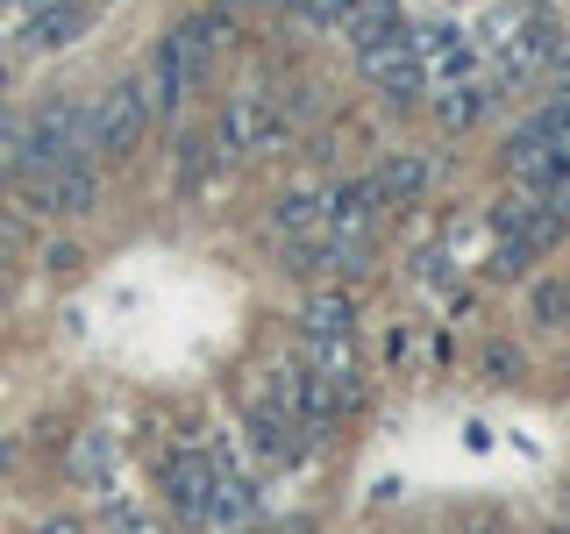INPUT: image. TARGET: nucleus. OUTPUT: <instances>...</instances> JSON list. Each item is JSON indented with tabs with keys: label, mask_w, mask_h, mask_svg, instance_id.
Here are the masks:
<instances>
[{
	"label": "nucleus",
	"mask_w": 570,
	"mask_h": 534,
	"mask_svg": "<svg viewBox=\"0 0 570 534\" xmlns=\"http://www.w3.org/2000/svg\"><path fill=\"white\" fill-rule=\"evenodd\" d=\"M157 492H165L178 527H214V492H222V463H214L207 442H178V449L157 456Z\"/></svg>",
	"instance_id": "nucleus-1"
},
{
	"label": "nucleus",
	"mask_w": 570,
	"mask_h": 534,
	"mask_svg": "<svg viewBox=\"0 0 570 534\" xmlns=\"http://www.w3.org/2000/svg\"><path fill=\"white\" fill-rule=\"evenodd\" d=\"M285 142V100L272 86H243V93H228L222 121H214V157L222 165H243V157H264Z\"/></svg>",
	"instance_id": "nucleus-2"
},
{
	"label": "nucleus",
	"mask_w": 570,
	"mask_h": 534,
	"mask_svg": "<svg viewBox=\"0 0 570 534\" xmlns=\"http://www.w3.org/2000/svg\"><path fill=\"white\" fill-rule=\"evenodd\" d=\"M142 136H150V93H142V79L107 86V93L86 107V150H94L100 165H129Z\"/></svg>",
	"instance_id": "nucleus-3"
},
{
	"label": "nucleus",
	"mask_w": 570,
	"mask_h": 534,
	"mask_svg": "<svg viewBox=\"0 0 570 534\" xmlns=\"http://www.w3.org/2000/svg\"><path fill=\"white\" fill-rule=\"evenodd\" d=\"M14 186H22V207L43 214V221H71V214H94V207H100V171H94V157H65V165L29 171V178H14Z\"/></svg>",
	"instance_id": "nucleus-4"
},
{
	"label": "nucleus",
	"mask_w": 570,
	"mask_h": 534,
	"mask_svg": "<svg viewBox=\"0 0 570 534\" xmlns=\"http://www.w3.org/2000/svg\"><path fill=\"white\" fill-rule=\"evenodd\" d=\"M350 293L343 285H314L307 299H299V343L321 370H350Z\"/></svg>",
	"instance_id": "nucleus-5"
},
{
	"label": "nucleus",
	"mask_w": 570,
	"mask_h": 534,
	"mask_svg": "<svg viewBox=\"0 0 570 534\" xmlns=\"http://www.w3.org/2000/svg\"><path fill=\"white\" fill-rule=\"evenodd\" d=\"M356 65H364V86H379L392 107H414V100L428 93V71H421L414 29L385 36V43H364V50H356Z\"/></svg>",
	"instance_id": "nucleus-6"
},
{
	"label": "nucleus",
	"mask_w": 570,
	"mask_h": 534,
	"mask_svg": "<svg viewBox=\"0 0 570 534\" xmlns=\"http://www.w3.org/2000/svg\"><path fill=\"white\" fill-rule=\"evenodd\" d=\"M142 93H150V121H178V115H186V100L200 93V79H193V65H186V50H178V36H157L150 71H142Z\"/></svg>",
	"instance_id": "nucleus-7"
},
{
	"label": "nucleus",
	"mask_w": 570,
	"mask_h": 534,
	"mask_svg": "<svg viewBox=\"0 0 570 534\" xmlns=\"http://www.w3.org/2000/svg\"><path fill=\"white\" fill-rule=\"evenodd\" d=\"M414 43H421V71H428V93H442V86H471L478 79V65H485V50L471 43V36H456V29H414Z\"/></svg>",
	"instance_id": "nucleus-8"
},
{
	"label": "nucleus",
	"mask_w": 570,
	"mask_h": 534,
	"mask_svg": "<svg viewBox=\"0 0 570 534\" xmlns=\"http://www.w3.org/2000/svg\"><path fill=\"white\" fill-rule=\"evenodd\" d=\"M243 442H249V456H257L264 471H285V463H293L299 449H307V442H299V427L285 421L278 406H264V399L243 414Z\"/></svg>",
	"instance_id": "nucleus-9"
},
{
	"label": "nucleus",
	"mask_w": 570,
	"mask_h": 534,
	"mask_svg": "<svg viewBox=\"0 0 570 534\" xmlns=\"http://www.w3.org/2000/svg\"><path fill=\"white\" fill-rule=\"evenodd\" d=\"M79 29H86L79 0H50V8H29V14H22V50H29V58H58V50L79 43Z\"/></svg>",
	"instance_id": "nucleus-10"
},
{
	"label": "nucleus",
	"mask_w": 570,
	"mask_h": 534,
	"mask_svg": "<svg viewBox=\"0 0 570 534\" xmlns=\"http://www.w3.org/2000/svg\"><path fill=\"white\" fill-rule=\"evenodd\" d=\"M371 186H379L385 207H414V200H428V186H435V157L400 150V157H385V165L371 171Z\"/></svg>",
	"instance_id": "nucleus-11"
},
{
	"label": "nucleus",
	"mask_w": 570,
	"mask_h": 534,
	"mask_svg": "<svg viewBox=\"0 0 570 534\" xmlns=\"http://www.w3.org/2000/svg\"><path fill=\"white\" fill-rule=\"evenodd\" d=\"M428 100H435V121H442V129L463 136V129H478V121H485V107L499 93H492L485 79H471V86H442V93H428Z\"/></svg>",
	"instance_id": "nucleus-12"
},
{
	"label": "nucleus",
	"mask_w": 570,
	"mask_h": 534,
	"mask_svg": "<svg viewBox=\"0 0 570 534\" xmlns=\"http://www.w3.org/2000/svg\"><path fill=\"white\" fill-rule=\"evenodd\" d=\"M379 186L371 178H350V186H328V221L321 228H356V236H371V214H379Z\"/></svg>",
	"instance_id": "nucleus-13"
},
{
	"label": "nucleus",
	"mask_w": 570,
	"mask_h": 534,
	"mask_svg": "<svg viewBox=\"0 0 570 534\" xmlns=\"http://www.w3.org/2000/svg\"><path fill=\"white\" fill-rule=\"evenodd\" d=\"M321 221H328V192H285V200L272 207V236H278V243L314 236Z\"/></svg>",
	"instance_id": "nucleus-14"
},
{
	"label": "nucleus",
	"mask_w": 570,
	"mask_h": 534,
	"mask_svg": "<svg viewBox=\"0 0 570 534\" xmlns=\"http://www.w3.org/2000/svg\"><path fill=\"white\" fill-rule=\"evenodd\" d=\"M528 320H534V328H563V320H570V285L563 278L528 285Z\"/></svg>",
	"instance_id": "nucleus-15"
},
{
	"label": "nucleus",
	"mask_w": 570,
	"mask_h": 534,
	"mask_svg": "<svg viewBox=\"0 0 570 534\" xmlns=\"http://www.w3.org/2000/svg\"><path fill=\"white\" fill-rule=\"evenodd\" d=\"M528 264H534L528 243H507V236L485 243V271H492V278H528Z\"/></svg>",
	"instance_id": "nucleus-16"
},
{
	"label": "nucleus",
	"mask_w": 570,
	"mask_h": 534,
	"mask_svg": "<svg viewBox=\"0 0 570 534\" xmlns=\"http://www.w3.org/2000/svg\"><path fill=\"white\" fill-rule=\"evenodd\" d=\"M406 364H414V328H406V320H392L385 343H379V370H385V378H400Z\"/></svg>",
	"instance_id": "nucleus-17"
},
{
	"label": "nucleus",
	"mask_w": 570,
	"mask_h": 534,
	"mask_svg": "<svg viewBox=\"0 0 570 534\" xmlns=\"http://www.w3.org/2000/svg\"><path fill=\"white\" fill-rule=\"evenodd\" d=\"M414 278L428 285V293H450V285H456V257H450V249H421V257H414Z\"/></svg>",
	"instance_id": "nucleus-18"
},
{
	"label": "nucleus",
	"mask_w": 570,
	"mask_h": 534,
	"mask_svg": "<svg viewBox=\"0 0 570 534\" xmlns=\"http://www.w3.org/2000/svg\"><path fill=\"white\" fill-rule=\"evenodd\" d=\"M200 171H207V142L200 136H178V192L200 186Z\"/></svg>",
	"instance_id": "nucleus-19"
},
{
	"label": "nucleus",
	"mask_w": 570,
	"mask_h": 534,
	"mask_svg": "<svg viewBox=\"0 0 570 534\" xmlns=\"http://www.w3.org/2000/svg\"><path fill=\"white\" fill-rule=\"evenodd\" d=\"M485 370H499V378H513V370H521V349L492 343V349H485Z\"/></svg>",
	"instance_id": "nucleus-20"
},
{
	"label": "nucleus",
	"mask_w": 570,
	"mask_h": 534,
	"mask_svg": "<svg viewBox=\"0 0 570 534\" xmlns=\"http://www.w3.org/2000/svg\"><path fill=\"white\" fill-rule=\"evenodd\" d=\"M36 534H86V527H79V521H65V513H58V521H43Z\"/></svg>",
	"instance_id": "nucleus-21"
},
{
	"label": "nucleus",
	"mask_w": 570,
	"mask_h": 534,
	"mask_svg": "<svg viewBox=\"0 0 570 534\" xmlns=\"http://www.w3.org/2000/svg\"><path fill=\"white\" fill-rule=\"evenodd\" d=\"M0 86H8V50H0Z\"/></svg>",
	"instance_id": "nucleus-22"
},
{
	"label": "nucleus",
	"mask_w": 570,
	"mask_h": 534,
	"mask_svg": "<svg viewBox=\"0 0 570 534\" xmlns=\"http://www.w3.org/2000/svg\"><path fill=\"white\" fill-rule=\"evenodd\" d=\"M207 8H236V0H207Z\"/></svg>",
	"instance_id": "nucleus-23"
},
{
	"label": "nucleus",
	"mask_w": 570,
	"mask_h": 534,
	"mask_svg": "<svg viewBox=\"0 0 570 534\" xmlns=\"http://www.w3.org/2000/svg\"><path fill=\"white\" fill-rule=\"evenodd\" d=\"M22 8H50V0H22Z\"/></svg>",
	"instance_id": "nucleus-24"
}]
</instances>
